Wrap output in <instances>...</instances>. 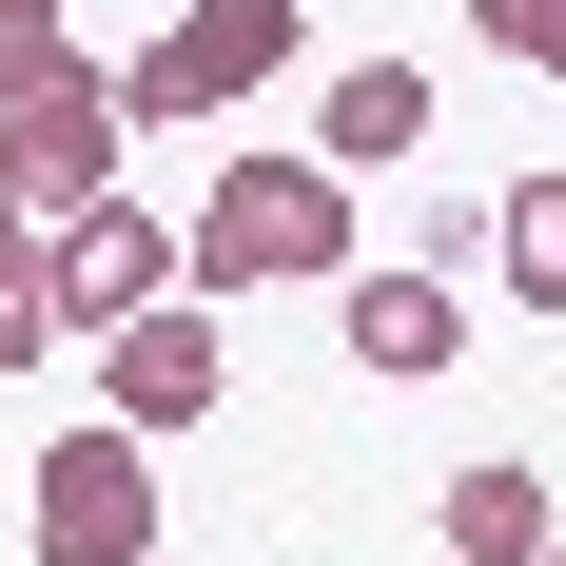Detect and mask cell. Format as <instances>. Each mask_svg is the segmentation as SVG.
I'll list each match as a JSON object with an SVG mask.
<instances>
[{
	"instance_id": "cell-9",
	"label": "cell",
	"mask_w": 566,
	"mask_h": 566,
	"mask_svg": "<svg viewBox=\"0 0 566 566\" xmlns=\"http://www.w3.org/2000/svg\"><path fill=\"white\" fill-rule=\"evenodd\" d=\"M430 547L450 566H547L566 509H547V469H450V489H430Z\"/></svg>"
},
{
	"instance_id": "cell-3",
	"label": "cell",
	"mask_w": 566,
	"mask_h": 566,
	"mask_svg": "<svg viewBox=\"0 0 566 566\" xmlns=\"http://www.w3.org/2000/svg\"><path fill=\"white\" fill-rule=\"evenodd\" d=\"M20 547L40 566H157V450H137V430H59L40 450V489H20Z\"/></svg>"
},
{
	"instance_id": "cell-4",
	"label": "cell",
	"mask_w": 566,
	"mask_h": 566,
	"mask_svg": "<svg viewBox=\"0 0 566 566\" xmlns=\"http://www.w3.org/2000/svg\"><path fill=\"white\" fill-rule=\"evenodd\" d=\"M59 333H137V313H176L196 293V254H176V216H137V196H98V216H59Z\"/></svg>"
},
{
	"instance_id": "cell-10",
	"label": "cell",
	"mask_w": 566,
	"mask_h": 566,
	"mask_svg": "<svg viewBox=\"0 0 566 566\" xmlns=\"http://www.w3.org/2000/svg\"><path fill=\"white\" fill-rule=\"evenodd\" d=\"M489 274H509L527 313H566V176H509V196H489Z\"/></svg>"
},
{
	"instance_id": "cell-1",
	"label": "cell",
	"mask_w": 566,
	"mask_h": 566,
	"mask_svg": "<svg viewBox=\"0 0 566 566\" xmlns=\"http://www.w3.org/2000/svg\"><path fill=\"white\" fill-rule=\"evenodd\" d=\"M176 254H196V293H352L371 254H352V176L333 157H216V196L176 216Z\"/></svg>"
},
{
	"instance_id": "cell-8",
	"label": "cell",
	"mask_w": 566,
	"mask_h": 566,
	"mask_svg": "<svg viewBox=\"0 0 566 566\" xmlns=\"http://www.w3.org/2000/svg\"><path fill=\"white\" fill-rule=\"evenodd\" d=\"M313 157H333V176L430 157V78H410V59H333V98H313Z\"/></svg>"
},
{
	"instance_id": "cell-13",
	"label": "cell",
	"mask_w": 566,
	"mask_h": 566,
	"mask_svg": "<svg viewBox=\"0 0 566 566\" xmlns=\"http://www.w3.org/2000/svg\"><path fill=\"white\" fill-rule=\"evenodd\" d=\"M469 40L527 59V78H566V0H469Z\"/></svg>"
},
{
	"instance_id": "cell-14",
	"label": "cell",
	"mask_w": 566,
	"mask_h": 566,
	"mask_svg": "<svg viewBox=\"0 0 566 566\" xmlns=\"http://www.w3.org/2000/svg\"><path fill=\"white\" fill-rule=\"evenodd\" d=\"M547 566H566V547H547Z\"/></svg>"
},
{
	"instance_id": "cell-6",
	"label": "cell",
	"mask_w": 566,
	"mask_h": 566,
	"mask_svg": "<svg viewBox=\"0 0 566 566\" xmlns=\"http://www.w3.org/2000/svg\"><path fill=\"white\" fill-rule=\"evenodd\" d=\"M234 391V333H216V293H176V313H137V333H98V410L157 450V430H196V410Z\"/></svg>"
},
{
	"instance_id": "cell-2",
	"label": "cell",
	"mask_w": 566,
	"mask_h": 566,
	"mask_svg": "<svg viewBox=\"0 0 566 566\" xmlns=\"http://www.w3.org/2000/svg\"><path fill=\"white\" fill-rule=\"evenodd\" d=\"M293 59H313L293 0H176L157 40L117 59V117H137V137H157V117H234L254 78H293Z\"/></svg>"
},
{
	"instance_id": "cell-11",
	"label": "cell",
	"mask_w": 566,
	"mask_h": 566,
	"mask_svg": "<svg viewBox=\"0 0 566 566\" xmlns=\"http://www.w3.org/2000/svg\"><path fill=\"white\" fill-rule=\"evenodd\" d=\"M59 352V254H40V216L0 196V371H40Z\"/></svg>"
},
{
	"instance_id": "cell-12",
	"label": "cell",
	"mask_w": 566,
	"mask_h": 566,
	"mask_svg": "<svg viewBox=\"0 0 566 566\" xmlns=\"http://www.w3.org/2000/svg\"><path fill=\"white\" fill-rule=\"evenodd\" d=\"M59 78H98V59L59 40V0H0V117H20V98H59Z\"/></svg>"
},
{
	"instance_id": "cell-7",
	"label": "cell",
	"mask_w": 566,
	"mask_h": 566,
	"mask_svg": "<svg viewBox=\"0 0 566 566\" xmlns=\"http://www.w3.org/2000/svg\"><path fill=\"white\" fill-rule=\"evenodd\" d=\"M333 333H352V371H371V391H450L469 293H450V274H352V293H333Z\"/></svg>"
},
{
	"instance_id": "cell-5",
	"label": "cell",
	"mask_w": 566,
	"mask_h": 566,
	"mask_svg": "<svg viewBox=\"0 0 566 566\" xmlns=\"http://www.w3.org/2000/svg\"><path fill=\"white\" fill-rule=\"evenodd\" d=\"M117 137H137V117H117V78H59V98H20L0 117V196H20V216H98L117 196Z\"/></svg>"
}]
</instances>
